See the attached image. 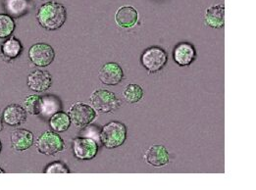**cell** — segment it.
<instances>
[{
	"instance_id": "cell-20",
	"label": "cell",
	"mask_w": 256,
	"mask_h": 190,
	"mask_svg": "<svg viewBox=\"0 0 256 190\" xmlns=\"http://www.w3.org/2000/svg\"><path fill=\"white\" fill-rule=\"evenodd\" d=\"M42 113L40 115L44 118H50L52 115L62 110V103L60 99L54 95L42 96Z\"/></svg>"
},
{
	"instance_id": "cell-8",
	"label": "cell",
	"mask_w": 256,
	"mask_h": 190,
	"mask_svg": "<svg viewBox=\"0 0 256 190\" xmlns=\"http://www.w3.org/2000/svg\"><path fill=\"white\" fill-rule=\"evenodd\" d=\"M28 58L34 66L48 67L55 59V51L52 45L46 42H38L28 49Z\"/></svg>"
},
{
	"instance_id": "cell-27",
	"label": "cell",
	"mask_w": 256,
	"mask_h": 190,
	"mask_svg": "<svg viewBox=\"0 0 256 190\" xmlns=\"http://www.w3.org/2000/svg\"><path fill=\"white\" fill-rule=\"evenodd\" d=\"M1 151H2V143L0 141V153H1Z\"/></svg>"
},
{
	"instance_id": "cell-3",
	"label": "cell",
	"mask_w": 256,
	"mask_h": 190,
	"mask_svg": "<svg viewBox=\"0 0 256 190\" xmlns=\"http://www.w3.org/2000/svg\"><path fill=\"white\" fill-rule=\"evenodd\" d=\"M90 102L92 108L102 114L115 113L121 107V101L117 98L115 93L103 88L96 89L92 93Z\"/></svg>"
},
{
	"instance_id": "cell-6",
	"label": "cell",
	"mask_w": 256,
	"mask_h": 190,
	"mask_svg": "<svg viewBox=\"0 0 256 190\" xmlns=\"http://www.w3.org/2000/svg\"><path fill=\"white\" fill-rule=\"evenodd\" d=\"M168 56L166 51L159 46H152L142 54V64L150 73L161 71L167 64Z\"/></svg>"
},
{
	"instance_id": "cell-21",
	"label": "cell",
	"mask_w": 256,
	"mask_h": 190,
	"mask_svg": "<svg viewBox=\"0 0 256 190\" xmlns=\"http://www.w3.org/2000/svg\"><path fill=\"white\" fill-rule=\"evenodd\" d=\"M124 99L130 104H136L140 102L144 97V89L140 85L130 83L126 86L123 91Z\"/></svg>"
},
{
	"instance_id": "cell-16",
	"label": "cell",
	"mask_w": 256,
	"mask_h": 190,
	"mask_svg": "<svg viewBox=\"0 0 256 190\" xmlns=\"http://www.w3.org/2000/svg\"><path fill=\"white\" fill-rule=\"evenodd\" d=\"M196 48L188 42H180L173 51V58L175 62L182 67L190 66L192 63H194V61L196 59Z\"/></svg>"
},
{
	"instance_id": "cell-10",
	"label": "cell",
	"mask_w": 256,
	"mask_h": 190,
	"mask_svg": "<svg viewBox=\"0 0 256 190\" xmlns=\"http://www.w3.org/2000/svg\"><path fill=\"white\" fill-rule=\"evenodd\" d=\"M28 87L38 93H42L52 87V76L48 71L36 70L28 76Z\"/></svg>"
},
{
	"instance_id": "cell-5",
	"label": "cell",
	"mask_w": 256,
	"mask_h": 190,
	"mask_svg": "<svg viewBox=\"0 0 256 190\" xmlns=\"http://www.w3.org/2000/svg\"><path fill=\"white\" fill-rule=\"evenodd\" d=\"M36 147L38 153L53 156L65 149V142L57 133L46 131L38 137Z\"/></svg>"
},
{
	"instance_id": "cell-1",
	"label": "cell",
	"mask_w": 256,
	"mask_h": 190,
	"mask_svg": "<svg viewBox=\"0 0 256 190\" xmlns=\"http://www.w3.org/2000/svg\"><path fill=\"white\" fill-rule=\"evenodd\" d=\"M36 20L40 27L54 31L64 26L67 20L66 7L58 2L50 1L42 4L36 12Z\"/></svg>"
},
{
	"instance_id": "cell-25",
	"label": "cell",
	"mask_w": 256,
	"mask_h": 190,
	"mask_svg": "<svg viewBox=\"0 0 256 190\" xmlns=\"http://www.w3.org/2000/svg\"><path fill=\"white\" fill-rule=\"evenodd\" d=\"M3 129H4V126H3V120H2V118L0 117V133L3 131Z\"/></svg>"
},
{
	"instance_id": "cell-17",
	"label": "cell",
	"mask_w": 256,
	"mask_h": 190,
	"mask_svg": "<svg viewBox=\"0 0 256 190\" xmlns=\"http://www.w3.org/2000/svg\"><path fill=\"white\" fill-rule=\"evenodd\" d=\"M205 24L213 28H222L225 24V6L216 4L208 7L205 11Z\"/></svg>"
},
{
	"instance_id": "cell-4",
	"label": "cell",
	"mask_w": 256,
	"mask_h": 190,
	"mask_svg": "<svg viewBox=\"0 0 256 190\" xmlns=\"http://www.w3.org/2000/svg\"><path fill=\"white\" fill-rule=\"evenodd\" d=\"M68 115L71 123L82 130L94 123L98 117V112L90 105L77 101L70 107Z\"/></svg>"
},
{
	"instance_id": "cell-13",
	"label": "cell",
	"mask_w": 256,
	"mask_h": 190,
	"mask_svg": "<svg viewBox=\"0 0 256 190\" xmlns=\"http://www.w3.org/2000/svg\"><path fill=\"white\" fill-rule=\"evenodd\" d=\"M138 12L130 5L121 6L115 13V22L119 27L132 28L138 24Z\"/></svg>"
},
{
	"instance_id": "cell-18",
	"label": "cell",
	"mask_w": 256,
	"mask_h": 190,
	"mask_svg": "<svg viewBox=\"0 0 256 190\" xmlns=\"http://www.w3.org/2000/svg\"><path fill=\"white\" fill-rule=\"evenodd\" d=\"M1 55L4 61L10 62L16 58H18L23 52V44L19 38L16 36L8 37L0 46Z\"/></svg>"
},
{
	"instance_id": "cell-19",
	"label": "cell",
	"mask_w": 256,
	"mask_h": 190,
	"mask_svg": "<svg viewBox=\"0 0 256 190\" xmlns=\"http://www.w3.org/2000/svg\"><path fill=\"white\" fill-rule=\"evenodd\" d=\"M50 126L52 131L59 134L69 130L71 126V120L67 113L59 111L52 115L50 119Z\"/></svg>"
},
{
	"instance_id": "cell-11",
	"label": "cell",
	"mask_w": 256,
	"mask_h": 190,
	"mask_svg": "<svg viewBox=\"0 0 256 190\" xmlns=\"http://www.w3.org/2000/svg\"><path fill=\"white\" fill-rule=\"evenodd\" d=\"M144 160L155 168L164 167L170 162L168 150L160 144H155L146 149L144 154Z\"/></svg>"
},
{
	"instance_id": "cell-7",
	"label": "cell",
	"mask_w": 256,
	"mask_h": 190,
	"mask_svg": "<svg viewBox=\"0 0 256 190\" xmlns=\"http://www.w3.org/2000/svg\"><path fill=\"white\" fill-rule=\"evenodd\" d=\"M98 152V142L88 136H78L73 140V153L80 161L92 160Z\"/></svg>"
},
{
	"instance_id": "cell-22",
	"label": "cell",
	"mask_w": 256,
	"mask_h": 190,
	"mask_svg": "<svg viewBox=\"0 0 256 190\" xmlns=\"http://www.w3.org/2000/svg\"><path fill=\"white\" fill-rule=\"evenodd\" d=\"M42 97L38 94L28 95L24 100V108L26 113L32 116H38L42 113Z\"/></svg>"
},
{
	"instance_id": "cell-23",
	"label": "cell",
	"mask_w": 256,
	"mask_h": 190,
	"mask_svg": "<svg viewBox=\"0 0 256 190\" xmlns=\"http://www.w3.org/2000/svg\"><path fill=\"white\" fill-rule=\"evenodd\" d=\"M16 27L14 19L8 14H0V38H8L12 35Z\"/></svg>"
},
{
	"instance_id": "cell-2",
	"label": "cell",
	"mask_w": 256,
	"mask_h": 190,
	"mask_svg": "<svg viewBox=\"0 0 256 190\" xmlns=\"http://www.w3.org/2000/svg\"><path fill=\"white\" fill-rule=\"evenodd\" d=\"M127 127L120 122L112 121L106 124L100 134L103 146L107 149H115L122 146L127 139Z\"/></svg>"
},
{
	"instance_id": "cell-24",
	"label": "cell",
	"mask_w": 256,
	"mask_h": 190,
	"mask_svg": "<svg viewBox=\"0 0 256 190\" xmlns=\"http://www.w3.org/2000/svg\"><path fill=\"white\" fill-rule=\"evenodd\" d=\"M46 174H69L71 173L67 165L61 161H56L48 165L44 171Z\"/></svg>"
},
{
	"instance_id": "cell-9",
	"label": "cell",
	"mask_w": 256,
	"mask_h": 190,
	"mask_svg": "<svg viewBox=\"0 0 256 190\" xmlns=\"http://www.w3.org/2000/svg\"><path fill=\"white\" fill-rule=\"evenodd\" d=\"M98 79L105 85H117L124 79L123 69L115 62H108L100 68L98 72Z\"/></svg>"
},
{
	"instance_id": "cell-15",
	"label": "cell",
	"mask_w": 256,
	"mask_h": 190,
	"mask_svg": "<svg viewBox=\"0 0 256 190\" xmlns=\"http://www.w3.org/2000/svg\"><path fill=\"white\" fill-rule=\"evenodd\" d=\"M34 8L32 0H4V10L13 19L22 18Z\"/></svg>"
},
{
	"instance_id": "cell-12",
	"label": "cell",
	"mask_w": 256,
	"mask_h": 190,
	"mask_svg": "<svg viewBox=\"0 0 256 190\" xmlns=\"http://www.w3.org/2000/svg\"><path fill=\"white\" fill-rule=\"evenodd\" d=\"M2 120L9 127H19L26 122V110L20 104H10L3 110Z\"/></svg>"
},
{
	"instance_id": "cell-26",
	"label": "cell",
	"mask_w": 256,
	"mask_h": 190,
	"mask_svg": "<svg viewBox=\"0 0 256 190\" xmlns=\"http://www.w3.org/2000/svg\"><path fill=\"white\" fill-rule=\"evenodd\" d=\"M0 174H5V171L3 169H1V168H0Z\"/></svg>"
},
{
	"instance_id": "cell-14",
	"label": "cell",
	"mask_w": 256,
	"mask_h": 190,
	"mask_svg": "<svg viewBox=\"0 0 256 190\" xmlns=\"http://www.w3.org/2000/svg\"><path fill=\"white\" fill-rule=\"evenodd\" d=\"M11 148L17 152L26 151L34 144V135L26 129H17L10 136Z\"/></svg>"
}]
</instances>
